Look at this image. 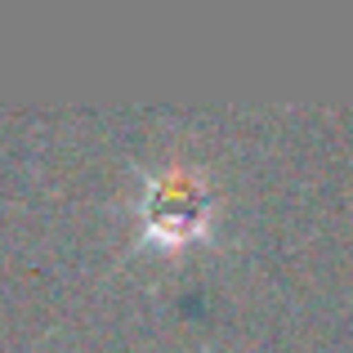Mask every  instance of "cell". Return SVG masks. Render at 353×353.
<instances>
[{
  "label": "cell",
  "mask_w": 353,
  "mask_h": 353,
  "mask_svg": "<svg viewBox=\"0 0 353 353\" xmlns=\"http://www.w3.org/2000/svg\"><path fill=\"white\" fill-rule=\"evenodd\" d=\"M210 183L192 165H165L143 183V233L161 246H179L206 233L210 224Z\"/></svg>",
  "instance_id": "1"
}]
</instances>
